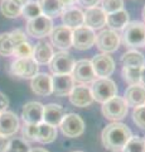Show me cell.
<instances>
[{"instance_id": "obj_1", "label": "cell", "mask_w": 145, "mask_h": 152, "mask_svg": "<svg viewBox=\"0 0 145 152\" xmlns=\"http://www.w3.org/2000/svg\"><path fill=\"white\" fill-rule=\"evenodd\" d=\"M133 133L130 128L120 122H112L107 124L101 133V141L106 150L111 152H121Z\"/></svg>"}, {"instance_id": "obj_2", "label": "cell", "mask_w": 145, "mask_h": 152, "mask_svg": "<svg viewBox=\"0 0 145 152\" xmlns=\"http://www.w3.org/2000/svg\"><path fill=\"white\" fill-rule=\"evenodd\" d=\"M121 41L126 47L139 48L145 46V24L143 22H129L124 27Z\"/></svg>"}, {"instance_id": "obj_3", "label": "cell", "mask_w": 145, "mask_h": 152, "mask_svg": "<svg viewBox=\"0 0 145 152\" xmlns=\"http://www.w3.org/2000/svg\"><path fill=\"white\" fill-rule=\"evenodd\" d=\"M91 93L93 100H96L97 103L104 104L107 100H110L114 96L118 95V86L114 80H111L109 77L105 79H96L92 83Z\"/></svg>"}, {"instance_id": "obj_4", "label": "cell", "mask_w": 145, "mask_h": 152, "mask_svg": "<svg viewBox=\"0 0 145 152\" xmlns=\"http://www.w3.org/2000/svg\"><path fill=\"white\" fill-rule=\"evenodd\" d=\"M101 112H102V115L106 119L118 122L126 117V114H128V105H126L124 98H120L116 95V96H114L112 99L102 104Z\"/></svg>"}, {"instance_id": "obj_5", "label": "cell", "mask_w": 145, "mask_h": 152, "mask_svg": "<svg viewBox=\"0 0 145 152\" xmlns=\"http://www.w3.org/2000/svg\"><path fill=\"white\" fill-rule=\"evenodd\" d=\"M49 70L53 75H68L72 72L74 66V58L67 51H59L53 53L49 61Z\"/></svg>"}, {"instance_id": "obj_6", "label": "cell", "mask_w": 145, "mask_h": 152, "mask_svg": "<svg viewBox=\"0 0 145 152\" xmlns=\"http://www.w3.org/2000/svg\"><path fill=\"white\" fill-rule=\"evenodd\" d=\"M27 34L34 38H44L50 34L53 31V20L45 15H39L35 19L28 20L25 27Z\"/></svg>"}, {"instance_id": "obj_7", "label": "cell", "mask_w": 145, "mask_h": 152, "mask_svg": "<svg viewBox=\"0 0 145 152\" xmlns=\"http://www.w3.org/2000/svg\"><path fill=\"white\" fill-rule=\"evenodd\" d=\"M59 128L63 134L68 138H77L85 132V122L78 114L69 113L63 117Z\"/></svg>"}, {"instance_id": "obj_8", "label": "cell", "mask_w": 145, "mask_h": 152, "mask_svg": "<svg viewBox=\"0 0 145 152\" xmlns=\"http://www.w3.org/2000/svg\"><path fill=\"white\" fill-rule=\"evenodd\" d=\"M121 38L118 32L112 29H102L99 34H96L95 43L102 53H112L118 51Z\"/></svg>"}, {"instance_id": "obj_9", "label": "cell", "mask_w": 145, "mask_h": 152, "mask_svg": "<svg viewBox=\"0 0 145 152\" xmlns=\"http://www.w3.org/2000/svg\"><path fill=\"white\" fill-rule=\"evenodd\" d=\"M39 66L35 61L29 58H17L10 65V74L22 79H33L38 74Z\"/></svg>"}, {"instance_id": "obj_10", "label": "cell", "mask_w": 145, "mask_h": 152, "mask_svg": "<svg viewBox=\"0 0 145 152\" xmlns=\"http://www.w3.org/2000/svg\"><path fill=\"white\" fill-rule=\"evenodd\" d=\"M95 31H92L85 26L72 31V47H74L78 51L90 50L95 45Z\"/></svg>"}, {"instance_id": "obj_11", "label": "cell", "mask_w": 145, "mask_h": 152, "mask_svg": "<svg viewBox=\"0 0 145 152\" xmlns=\"http://www.w3.org/2000/svg\"><path fill=\"white\" fill-rule=\"evenodd\" d=\"M71 75L74 80V83L77 81L82 85L92 84L97 79L95 71H93L91 61H88V60H79L77 62H74Z\"/></svg>"}, {"instance_id": "obj_12", "label": "cell", "mask_w": 145, "mask_h": 152, "mask_svg": "<svg viewBox=\"0 0 145 152\" xmlns=\"http://www.w3.org/2000/svg\"><path fill=\"white\" fill-rule=\"evenodd\" d=\"M93 71L99 79L109 77L115 71V61L109 53H99L91 60Z\"/></svg>"}, {"instance_id": "obj_13", "label": "cell", "mask_w": 145, "mask_h": 152, "mask_svg": "<svg viewBox=\"0 0 145 152\" xmlns=\"http://www.w3.org/2000/svg\"><path fill=\"white\" fill-rule=\"evenodd\" d=\"M106 15L107 14L102 10L101 7L86 9V12L83 13V26L92 31L101 29L104 26H106Z\"/></svg>"}, {"instance_id": "obj_14", "label": "cell", "mask_w": 145, "mask_h": 152, "mask_svg": "<svg viewBox=\"0 0 145 152\" xmlns=\"http://www.w3.org/2000/svg\"><path fill=\"white\" fill-rule=\"evenodd\" d=\"M49 37L52 45L59 48L61 51H67L72 47V29H69L64 26L53 28Z\"/></svg>"}, {"instance_id": "obj_15", "label": "cell", "mask_w": 145, "mask_h": 152, "mask_svg": "<svg viewBox=\"0 0 145 152\" xmlns=\"http://www.w3.org/2000/svg\"><path fill=\"white\" fill-rule=\"evenodd\" d=\"M20 122L15 113L13 112H3L0 113V136L12 137L19 131Z\"/></svg>"}, {"instance_id": "obj_16", "label": "cell", "mask_w": 145, "mask_h": 152, "mask_svg": "<svg viewBox=\"0 0 145 152\" xmlns=\"http://www.w3.org/2000/svg\"><path fill=\"white\" fill-rule=\"evenodd\" d=\"M69 102H71L74 107L78 108H86L90 107L93 103V98H92V93L91 89L86 86V85H74V88L72 89V91L68 95Z\"/></svg>"}, {"instance_id": "obj_17", "label": "cell", "mask_w": 145, "mask_h": 152, "mask_svg": "<svg viewBox=\"0 0 145 152\" xmlns=\"http://www.w3.org/2000/svg\"><path fill=\"white\" fill-rule=\"evenodd\" d=\"M74 88V80L71 74L52 76V94L56 96H68Z\"/></svg>"}, {"instance_id": "obj_18", "label": "cell", "mask_w": 145, "mask_h": 152, "mask_svg": "<svg viewBox=\"0 0 145 152\" xmlns=\"http://www.w3.org/2000/svg\"><path fill=\"white\" fill-rule=\"evenodd\" d=\"M43 104L39 102H28L22 109V119L28 124H39L43 122Z\"/></svg>"}, {"instance_id": "obj_19", "label": "cell", "mask_w": 145, "mask_h": 152, "mask_svg": "<svg viewBox=\"0 0 145 152\" xmlns=\"http://www.w3.org/2000/svg\"><path fill=\"white\" fill-rule=\"evenodd\" d=\"M66 115V112L62 105L56 103H49L43 107V122L53 127H59L63 117Z\"/></svg>"}, {"instance_id": "obj_20", "label": "cell", "mask_w": 145, "mask_h": 152, "mask_svg": "<svg viewBox=\"0 0 145 152\" xmlns=\"http://www.w3.org/2000/svg\"><path fill=\"white\" fill-rule=\"evenodd\" d=\"M33 93L39 96H48L52 94V76L48 74H37L30 83Z\"/></svg>"}, {"instance_id": "obj_21", "label": "cell", "mask_w": 145, "mask_h": 152, "mask_svg": "<svg viewBox=\"0 0 145 152\" xmlns=\"http://www.w3.org/2000/svg\"><path fill=\"white\" fill-rule=\"evenodd\" d=\"M124 100L128 107L138 108L145 105V86L143 85H134L125 90Z\"/></svg>"}, {"instance_id": "obj_22", "label": "cell", "mask_w": 145, "mask_h": 152, "mask_svg": "<svg viewBox=\"0 0 145 152\" xmlns=\"http://www.w3.org/2000/svg\"><path fill=\"white\" fill-rule=\"evenodd\" d=\"M62 22L64 27L69 29H76L83 26V12L79 8L76 7H69L64 9L62 13Z\"/></svg>"}, {"instance_id": "obj_23", "label": "cell", "mask_w": 145, "mask_h": 152, "mask_svg": "<svg viewBox=\"0 0 145 152\" xmlns=\"http://www.w3.org/2000/svg\"><path fill=\"white\" fill-rule=\"evenodd\" d=\"M53 53H54L53 48L48 42L39 41L33 48V56H32V58L38 65H47L52 60Z\"/></svg>"}, {"instance_id": "obj_24", "label": "cell", "mask_w": 145, "mask_h": 152, "mask_svg": "<svg viewBox=\"0 0 145 152\" xmlns=\"http://www.w3.org/2000/svg\"><path fill=\"white\" fill-rule=\"evenodd\" d=\"M129 22V13L125 9H121V10H118L115 13H110L106 15V24L109 26V29H112L115 32L124 29V27Z\"/></svg>"}, {"instance_id": "obj_25", "label": "cell", "mask_w": 145, "mask_h": 152, "mask_svg": "<svg viewBox=\"0 0 145 152\" xmlns=\"http://www.w3.org/2000/svg\"><path fill=\"white\" fill-rule=\"evenodd\" d=\"M37 3L40 8L42 15H45L50 19L62 15L63 13V7L59 0H38Z\"/></svg>"}, {"instance_id": "obj_26", "label": "cell", "mask_w": 145, "mask_h": 152, "mask_svg": "<svg viewBox=\"0 0 145 152\" xmlns=\"http://www.w3.org/2000/svg\"><path fill=\"white\" fill-rule=\"evenodd\" d=\"M57 138V128L42 122L37 124V142L40 143H52Z\"/></svg>"}, {"instance_id": "obj_27", "label": "cell", "mask_w": 145, "mask_h": 152, "mask_svg": "<svg viewBox=\"0 0 145 152\" xmlns=\"http://www.w3.org/2000/svg\"><path fill=\"white\" fill-rule=\"evenodd\" d=\"M121 62L125 67H139L141 69L145 66V57L143 53H140L136 50H130L126 51L121 56Z\"/></svg>"}, {"instance_id": "obj_28", "label": "cell", "mask_w": 145, "mask_h": 152, "mask_svg": "<svg viewBox=\"0 0 145 152\" xmlns=\"http://www.w3.org/2000/svg\"><path fill=\"white\" fill-rule=\"evenodd\" d=\"M0 12L6 18H18L22 15V7L14 1V0H1L0 3Z\"/></svg>"}, {"instance_id": "obj_29", "label": "cell", "mask_w": 145, "mask_h": 152, "mask_svg": "<svg viewBox=\"0 0 145 152\" xmlns=\"http://www.w3.org/2000/svg\"><path fill=\"white\" fill-rule=\"evenodd\" d=\"M140 74H141V69H139V67H125L124 66L123 70H121L123 79L130 86L140 85Z\"/></svg>"}, {"instance_id": "obj_30", "label": "cell", "mask_w": 145, "mask_h": 152, "mask_svg": "<svg viewBox=\"0 0 145 152\" xmlns=\"http://www.w3.org/2000/svg\"><path fill=\"white\" fill-rule=\"evenodd\" d=\"M14 43L12 41L10 33H0V56L9 57L13 56Z\"/></svg>"}, {"instance_id": "obj_31", "label": "cell", "mask_w": 145, "mask_h": 152, "mask_svg": "<svg viewBox=\"0 0 145 152\" xmlns=\"http://www.w3.org/2000/svg\"><path fill=\"white\" fill-rule=\"evenodd\" d=\"M22 15L25 19H28V20H32V19H35L37 17L42 15L38 3L34 1V0H29V1L22 8Z\"/></svg>"}, {"instance_id": "obj_32", "label": "cell", "mask_w": 145, "mask_h": 152, "mask_svg": "<svg viewBox=\"0 0 145 152\" xmlns=\"http://www.w3.org/2000/svg\"><path fill=\"white\" fill-rule=\"evenodd\" d=\"M121 152H145V140L138 136H131Z\"/></svg>"}, {"instance_id": "obj_33", "label": "cell", "mask_w": 145, "mask_h": 152, "mask_svg": "<svg viewBox=\"0 0 145 152\" xmlns=\"http://www.w3.org/2000/svg\"><path fill=\"white\" fill-rule=\"evenodd\" d=\"M33 45H30L28 41L22 42L14 47L13 56H15L17 58H29L33 56Z\"/></svg>"}, {"instance_id": "obj_34", "label": "cell", "mask_w": 145, "mask_h": 152, "mask_svg": "<svg viewBox=\"0 0 145 152\" xmlns=\"http://www.w3.org/2000/svg\"><path fill=\"white\" fill-rule=\"evenodd\" d=\"M8 152H30L29 143L22 138H13L9 141Z\"/></svg>"}, {"instance_id": "obj_35", "label": "cell", "mask_w": 145, "mask_h": 152, "mask_svg": "<svg viewBox=\"0 0 145 152\" xmlns=\"http://www.w3.org/2000/svg\"><path fill=\"white\" fill-rule=\"evenodd\" d=\"M102 7L101 9L106 14L115 13L118 10L124 9V0H102Z\"/></svg>"}, {"instance_id": "obj_36", "label": "cell", "mask_w": 145, "mask_h": 152, "mask_svg": "<svg viewBox=\"0 0 145 152\" xmlns=\"http://www.w3.org/2000/svg\"><path fill=\"white\" fill-rule=\"evenodd\" d=\"M22 140L25 142H35L37 141V124H28L24 123L22 127Z\"/></svg>"}, {"instance_id": "obj_37", "label": "cell", "mask_w": 145, "mask_h": 152, "mask_svg": "<svg viewBox=\"0 0 145 152\" xmlns=\"http://www.w3.org/2000/svg\"><path fill=\"white\" fill-rule=\"evenodd\" d=\"M133 121L139 128L145 129V105L134 108V110H133Z\"/></svg>"}, {"instance_id": "obj_38", "label": "cell", "mask_w": 145, "mask_h": 152, "mask_svg": "<svg viewBox=\"0 0 145 152\" xmlns=\"http://www.w3.org/2000/svg\"><path fill=\"white\" fill-rule=\"evenodd\" d=\"M10 37H12L13 43H14V47H15L17 45L22 43V42H25L27 41L25 33L23 32L22 29H14L13 32H10Z\"/></svg>"}, {"instance_id": "obj_39", "label": "cell", "mask_w": 145, "mask_h": 152, "mask_svg": "<svg viewBox=\"0 0 145 152\" xmlns=\"http://www.w3.org/2000/svg\"><path fill=\"white\" fill-rule=\"evenodd\" d=\"M100 1H101V0H77V3L79 4V5L83 7V8H86V9L97 7Z\"/></svg>"}, {"instance_id": "obj_40", "label": "cell", "mask_w": 145, "mask_h": 152, "mask_svg": "<svg viewBox=\"0 0 145 152\" xmlns=\"http://www.w3.org/2000/svg\"><path fill=\"white\" fill-rule=\"evenodd\" d=\"M9 108V99L4 93L0 91V113L6 112Z\"/></svg>"}, {"instance_id": "obj_41", "label": "cell", "mask_w": 145, "mask_h": 152, "mask_svg": "<svg viewBox=\"0 0 145 152\" xmlns=\"http://www.w3.org/2000/svg\"><path fill=\"white\" fill-rule=\"evenodd\" d=\"M9 141H10V140H9L8 137L0 136V152H8Z\"/></svg>"}, {"instance_id": "obj_42", "label": "cell", "mask_w": 145, "mask_h": 152, "mask_svg": "<svg viewBox=\"0 0 145 152\" xmlns=\"http://www.w3.org/2000/svg\"><path fill=\"white\" fill-rule=\"evenodd\" d=\"M59 1H61V4H62L63 10H64V9H67L69 7H73V4L77 3V0H59Z\"/></svg>"}, {"instance_id": "obj_43", "label": "cell", "mask_w": 145, "mask_h": 152, "mask_svg": "<svg viewBox=\"0 0 145 152\" xmlns=\"http://www.w3.org/2000/svg\"><path fill=\"white\" fill-rule=\"evenodd\" d=\"M140 85L145 86V66L141 67V74H140Z\"/></svg>"}, {"instance_id": "obj_44", "label": "cell", "mask_w": 145, "mask_h": 152, "mask_svg": "<svg viewBox=\"0 0 145 152\" xmlns=\"http://www.w3.org/2000/svg\"><path fill=\"white\" fill-rule=\"evenodd\" d=\"M30 152H49V151H47L44 148H33V150H30Z\"/></svg>"}, {"instance_id": "obj_45", "label": "cell", "mask_w": 145, "mask_h": 152, "mask_svg": "<svg viewBox=\"0 0 145 152\" xmlns=\"http://www.w3.org/2000/svg\"><path fill=\"white\" fill-rule=\"evenodd\" d=\"M143 19H144V24H145V5L143 8Z\"/></svg>"}, {"instance_id": "obj_46", "label": "cell", "mask_w": 145, "mask_h": 152, "mask_svg": "<svg viewBox=\"0 0 145 152\" xmlns=\"http://www.w3.org/2000/svg\"><path fill=\"white\" fill-rule=\"evenodd\" d=\"M72 152H83V151H72Z\"/></svg>"}]
</instances>
